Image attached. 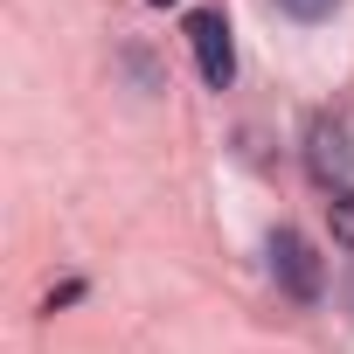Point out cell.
Returning a JSON list of instances; mask_svg holds the SVG:
<instances>
[{
	"instance_id": "1",
	"label": "cell",
	"mask_w": 354,
	"mask_h": 354,
	"mask_svg": "<svg viewBox=\"0 0 354 354\" xmlns=\"http://www.w3.org/2000/svg\"><path fill=\"white\" fill-rule=\"evenodd\" d=\"M188 49H195V70H202V84H209V91H223V84L236 77L230 21H223L216 8H195V15H188Z\"/></svg>"
},
{
	"instance_id": "2",
	"label": "cell",
	"mask_w": 354,
	"mask_h": 354,
	"mask_svg": "<svg viewBox=\"0 0 354 354\" xmlns=\"http://www.w3.org/2000/svg\"><path fill=\"white\" fill-rule=\"evenodd\" d=\"M271 278H278L299 306H313L319 285H326V271H319V257H313V243H306L299 230H278V236H271Z\"/></svg>"
},
{
	"instance_id": "3",
	"label": "cell",
	"mask_w": 354,
	"mask_h": 354,
	"mask_svg": "<svg viewBox=\"0 0 354 354\" xmlns=\"http://www.w3.org/2000/svg\"><path fill=\"white\" fill-rule=\"evenodd\" d=\"M306 167H313L319 188H347L354 146H347V125H340V118H313V132H306Z\"/></svg>"
},
{
	"instance_id": "4",
	"label": "cell",
	"mask_w": 354,
	"mask_h": 354,
	"mask_svg": "<svg viewBox=\"0 0 354 354\" xmlns=\"http://www.w3.org/2000/svg\"><path fill=\"white\" fill-rule=\"evenodd\" d=\"M333 236L354 250V188H340V195H333Z\"/></svg>"
},
{
	"instance_id": "5",
	"label": "cell",
	"mask_w": 354,
	"mask_h": 354,
	"mask_svg": "<svg viewBox=\"0 0 354 354\" xmlns=\"http://www.w3.org/2000/svg\"><path fill=\"white\" fill-rule=\"evenodd\" d=\"M278 8H285L292 21H326V15L340 8V0H278Z\"/></svg>"
},
{
	"instance_id": "6",
	"label": "cell",
	"mask_w": 354,
	"mask_h": 354,
	"mask_svg": "<svg viewBox=\"0 0 354 354\" xmlns=\"http://www.w3.org/2000/svg\"><path fill=\"white\" fill-rule=\"evenodd\" d=\"M153 8H167V0H153Z\"/></svg>"
}]
</instances>
